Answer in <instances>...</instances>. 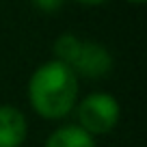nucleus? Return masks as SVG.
<instances>
[{
  "label": "nucleus",
  "mask_w": 147,
  "mask_h": 147,
  "mask_svg": "<svg viewBox=\"0 0 147 147\" xmlns=\"http://www.w3.org/2000/svg\"><path fill=\"white\" fill-rule=\"evenodd\" d=\"M43 147H95V138L91 134H87L80 125L67 123L56 128L48 136Z\"/></svg>",
  "instance_id": "obj_5"
},
{
  "label": "nucleus",
  "mask_w": 147,
  "mask_h": 147,
  "mask_svg": "<svg viewBox=\"0 0 147 147\" xmlns=\"http://www.w3.org/2000/svg\"><path fill=\"white\" fill-rule=\"evenodd\" d=\"M28 136V121L20 108L0 104V147H22Z\"/></svg>",
  "instance_id": "obj_4"
},
{
  "label": "nucleus",
  "mask_w": 147,
  "mask_h": 147,
  "mask_svg": "<svg viewBox=\"0 0 147 147\" xmlns=\"http://www.w3.org/2000/svg\"><path fill=\"white\" fill-rule=\"evenodd\" d=\"M125 2H134V5H143L145 0H125Z\"/></svg>",
  "instance_id": "obj_8"
},
{
  "label": "nucleus",
  "mask_w": 147,
  "mask_h": 147,
  "mask_svg": "<svg viewBox=\"0 0 147 147\" xmlns=\"http://www.w3.org/2000/svg\"><path fill=\"white\" fill-rule=\"evenodd\" d=\"M76 115H78V123L91 136H102L108 134L117 128L121 119V106L115 95L104 91L89 93L78 106H76Z\"/></svg>",
  "instance_id": "obj_3"
},
{
  "label": "nucleus",
  "mask_w": 147,
  "mask_h": 147,
  "mask_svg": "<svg viewBox=\"0 0 147 147\" xmlns=\"http://www.w3.org/2000/svg\"><path fill=\"white\" fill-rule=\"evenodd\" d=\"M78 76L61 61H48L28 80V102L43 119H63L76 108Z\"/></svg>",
  "instance_id": "obj_1"
},
{
  "label": "nucleus",
  "mask_w": 147,
  "mask_h": 147,
  "mask_svg": "<svg viewBox=\"0 0 147 147\" xmlns=\"http://www.w3.org/2000/svg\"><path fill=\"white\" fill-rule=\"evenodd\" d=\"M32 5L41 13H56L63 7V0H32Z\"/></svg>",
  "instance_id": "obj_6"
},
{
  "label": "nucleus",
  "mask_w": 147,
  "mask_h": 147,
  "mask_svg": "<svg viewBox=\"0 0 147 147\" xmlns=\"http://www.w3.org/2000/svg\"><path fill=\"white\" fill-rule=\"evenodd\" d=\"M78 5H87V7H97L102 5V2H106V0H76Z\"/></svg>",
  "instance_id": "obj_7"
},
{
  "label": "nucleus",
  "mask_w": 147,
  "mask_h": 147,
  "mask_svg": "<svg viewBox=\"0 0 147 147\" xmlns=\"http://www.w3.org/2000/svg\"><path fill=\"white\" fill-rule=\"evenodd\" d=\"M54 61L67 65L76 76L82 78H104L113 69V56L108 48L100 41L80 39L74 32H63L54 39Z\"/></svg>",
  "instance_id": "obj_2"
}]
</instances>
